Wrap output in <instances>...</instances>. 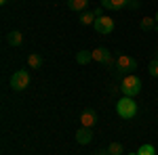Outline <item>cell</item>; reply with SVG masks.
I'll list each match as a JSON object with an SVG mask.
<instances>
[{"label":"cell","mask_w":158,"mask_h":155,"mask_svg":"<svg viewBox=\"0 0 158 155\" xmlns=\"http://www.w3.org/2000/svg\"><path fill=\"white\" fill-rule=\"evenodd\" d=\"M93 52V61H97V63H103V65H112V52H110L108 48H95V50H91Z\"/></svg>","instance_id":"obj_7"},{"label":"cell","mask_w":158,"mask_h":155,"mask_svg":"<svg viewBox=\"0 0 158 155\" xmlns=\"http://www.w3.org/2000/svg\"><path fill=\"white\" fill-rule=\"evenodd\" d=\"M116 111L122 119H131L137 115V103L133 101V96H122L116 103Z\"/></svg>","instance_id":"obj_1"},{"label":"cell","mask_w":158,"mask_h":155,"mask_svg":"<svg viewBox=\"0 0 158 155\" xmlns=\"http://www.w3.org/2000/svg\"><path fill=\"white\" fill-rule=\"evenodd\" d=\"M11 88L13 90H17V92H19V90H25V88H27V84H30V73L25 72V69H19V72H15L11 76Z\"/></svg>","instance_id":"obj_4"},{"label":"cell","mask_w":158,"mask_h":155,"mask_svg":"<svg viewBox=\"0 0 158 155\" xmlns=\"http://www.w3.org/2000/svg\"><path fill=\"white\" fill-rule=\"evenodd\" d=\"M80 124L85 126V128H93L95 124H97V111L95 109H85L82 113H80Z\"/></svg>","instance_id":"obj_6"},{"label":"cell","mask_w":158,"mask_h":155,"mask_svg":"<svg viewBox=\"0 0 158 155\" xmlns=\"http://www.w3.org/2000/svg\"><path fill=\"white\" fill-rule=\"evenodd\" d=\"M154 19H156V23H158V13H156V17H154Z\"/></svg>","instance_id":"obj_23"},{"label":"cell","mask_w":158,"mask_h":155,"mask_svg":"<svg viewBox=\"0 0 158 155\" xmlns=\"http://www.w3.org/2000/svg\"><path fill=\"white\" fill-rule=\"evenodd\" d=\"M141 29H158V23H156V19H152V17H143L141 19Z\"/></svg>","instance_id":"obj_15"},{"label":"cell","mask_w":158,"mask_h":155,"mask_svg":"<svg viewBox=\"0 0 158 155\" xmlns=\"http://www.w3.org/2000/svg\"><path fill=\"white\" fill-rule=\"evenodd\" d=\"M122 149H124V147H122L120 143H112V145L108 147L110 155H120V153H122Z\"/></svg>","instance_id":"obj_17"},{"label":"cell","mask_w":158,"mask_h":155,"mask_svg":"<svg viewBox=\"0 0 158 155\" xmlns=\"http://www.w3.org/2000/svg\"><path fill=\"white\" fill-rule=\"evenodd\" d=\"M6 42L11 44V46H21L23 44V36H21V32H17V29H13L6 34Z\"/></svg>","instance_id":"obj_10"},{"label":"cell","mask_w":158,"mask_h":155,"mask_svg":"<svg viewBox=\"0 0 158 155\" xmlns=\"http://www.w3.org/2000/svg\"><path fill=\"white\" fill-rule=\"evenodd\" d=\"M120 90L124 96H135L139 95V90H141V80L133 76V73H129V76H124L120 82Z\"/></svg>","instance_id":"obj_2"},{"label":"cell","mask_w":158,"mask_h":155,"mask_svg":"<svg viewBox=\"0 0 158 155\" xmlns=\"http://www.w3.org/2000/svg\"><path fill=\"white\" fill-rule=\"evenodd\" d=\"M95 19H97L95 11H85L82 15H80V23H82V25H93V23H95Z\"/></svg>","instance_id":"obj_11"},{"label":"cell","mask_w":158,"mask_h":155,"mask_svg":"<svg viewBox=\"0 0 158 155\" xmlns=\"http://www.w3.org/2000/svg\"><path fill=\"white\" fill-rule=\"evenodd\" d=\"M137 155H156V149H154V145H141L137 149Z\"/></svg>","instance_id":"obj_16"},{"label":"cell","mask_w":158,"mask_h":155,"mask_svg":"<svg viewBox=\"0 0 158 155\" xmlns=\"http://www.w3.org/2000/svg\"><path fill=\"white\" fill-rule=\"evenodd\" d=\"M101 6L108 11H120L124 6H129V0H101Z\"/></svg>","instance_id":"obj_9"},{"label":"cell","mask_w":158,"mask_h":155,"mask_svg":"<svg viewBox=\"0 0 158 155\" xmlns=\"http://www.w3.org/2000/svg\"><path fill=\"white\" fill-rule=\"evenodd\" d=\"M27 65H30L32 69H38V67L42 65V57H40V55H36V52L27 55Z\"/></svg>","instance_id":"obj_14"},{"label":"cell","mask_w":158,"mask_h":155,"mask_svg":"<svg viewBox=\"0 0 158 155\" xmlns=\"http://www.w3.org/2000/svg\"><path fill=\"white\" fill-rule=\"evenodd\" d=\"M93 27H95L97 34H103V36H106V34H112V32H114V19L108 17V15H101V17L95 19Z\"/></svg>","instance_id":"obj_5"},{"label":"cell","mask_w":158,"mask_h":155,"mask_svg":"<svg viewBox=\"0 0 158 155\" xmlns=\"http://www.w3.org/2000/svg\"><path fill=\"white\" fill-rule=\"evenodd\" d=\"M76 141H78V145H89L91 141H93V130L91 128H78V132H76Z\"/></svg>","instance_id":"obj_8"},{"label":"cell","mask_w":158,"mask_h":155,"mask_svg":"<svg viewBox=\"0 0 158 155\" xmlns=\"http://www.w3.org/2000/svg\"><path fill=\"white\" fill-rule=\"evenodd\" d=\"M114 63H116V73H118V76H122V78L137 69V61H135L133 57H127V55H120V57L114 61Z\"/></svg>","instance_id":"obj_3"},{"label":"cell","mask_w":158,"mask_h":155,"mask_svg":"<svg viewBox=\"0 0 158 155\" xmlns=\"http://www.w3.org/2000/svg\"><path fill=\"white\" fill-rule=\"evenodd\" d=\"M86 4H89V0H68V6L72 9V11H85Z\"/></svg>","instance_id":"obj_13"},{"label":"cell","mask_w":158,"mask_h":155,"mask_svg":"<svg viewBox=\"0 0 158 155\" xmlns=\"http://www.w3.org/2000/svg\"><path fill=\"white\" fill-rule=\"evenodd\" d=\"M76 61H78L80 65H86V63H91V61H93V52H89V50H78Z\"/></svg>","instance_id":"obj_12"},{"label":"cell","mask_w":158,"mask_h":155,"mask_svg":"<svg viewBox=\"0 0 158 155\" xmlns=\"http://www.w3.org/2000/svg\"><path fill=\"white\" fill-rule=\"evenodd\" d=\"M0 4H6V0H0Z\"/></svg>","instance_id":"obj_22"},{"label":"cell","mask_w":158,"mask_h":155,"mask_svg":"<svg viewBox=\"0 0 158 155\" xmlns=\"http://www.w3.org/2000/svg\"><path fill=\"white\" fill-rule=\"evenodd\" d=\"M129 155H137V151H131V153H129Z\"/></svg>","instance_id":"obj_21"},{"label":"cell","mask_w":158,"mask_h":155,"mask_svg":"<svg viewBox=\"0 0 158 155\" xmlns=\"http://www.w3.org/2000/svg\"><path fill=\"white\" fill-rule=\"evenodd\" d=\"M148 72H150V76H154V78H158V59H154L152 63H150Z\"/></svg>","instance_id":"obj_18"},{"label":"cell","mask_w":158,"mask_h":155,"mask_svg":"<svg viewBox=\"0 0 158 155\" xmlns=\"http://www.w3.org/2000/svg\"><path fill=\"white\" fill-rule=\"evenodd\" d=\"M95 155H110L108 149H101V151H95Z\"/></svg>","instance_id":"obj_20"},{"label":"cell","mask_w":158,"mask_h":155,"mask_svg":"<svg viewBox=\"0 0 158 155\" xmlns=\"http://www.w3.org/2000/svg\"><path fill=\"white\" fill-rule=\"evenodd\" d=\"M129 6H133V9H137V6H139V0H129Z\"/></svg>","instance_id":"obj_19"}]
</instances>
